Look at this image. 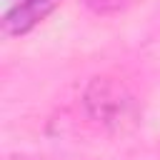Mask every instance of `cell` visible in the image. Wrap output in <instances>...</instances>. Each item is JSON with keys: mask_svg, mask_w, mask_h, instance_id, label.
Wrapping results in <instances>:
<instances>
[{"mask_svg": "<svg viewBox=\"0 0 160 160\" xmlns=\"http://www.w3.org/2000/svg\"><path fill=\"white\" fill-rule=\"evenodd\" d=\"M82 108L85 112L110 130H125L132 128L140 118V108L135 95L115 78L110 75H95L82 92Z\"/></svg>", "mask_w": 160, "mask_h": 160, "instance_id": "cell-1", "label": "cell"}, {"mask_svg": "<svg viewBox=\"0 0 160 160\" xmlns=\"http://www.w3.org/2000/svg\"><path fill=\"white\" fill-rule=\"evenodd\" d=\"M62 0H18L2 12V35L15 38L30 32L38 22H42Z\"/></svg>", "mask_w": 160, "mask_h": 160, "instance_id": "cell-2", "label": "cell"}, {"mask_svg": "<svg viewBox=\"0 0 160 160\" xmlns=\"http://www.w3.org/2000/svg\"><path fill=\"white\" fill-rule=\"evenodd\" d=\"M85 2L98 15H112V12H120L128 5V0H85Z\"/></svg>", "mask_w": 160, "mask_h": 160, "instance_id": "cell-3", "label": "cell"}, {"mask_svg": "<svg viewBox=\"0 0 160 160\" xmlns=\"http://www.w3.org/2000/svg\"><path fill=\"white\" fill-rule=\"evenodd\" d=\"M18 0H5V8H10V5H15Z\"/></svg>", "mask_w": 160, "mask_h": 160, "instance_id": "cell-4", "label": "cell"}]
</instances>
